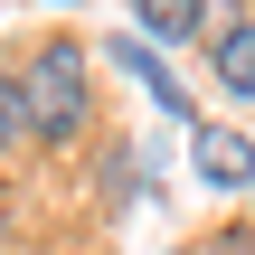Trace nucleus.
Wrapping results in <instances>:
<instances>
[{"instance_id":"nucleus-1","label":"nucleus","mask_w":255,"mask_h":255,"mask_svg":"<svg viewBox=\"0 0 255 255\" xmlns=\"http://www.w3.org/2000/svg\"><path fill=\"white\" fill-rule=\"evenodd\" d=\"M19 85H28V114H38V142L66 151L95 132V66H85V38H38L19 57Z\"/></svg>"},{"instance_id":"nucleus-2","label":"nucleus","mask_w":255,"mask_h":255,"mask_svg":"<svg viewBox=\"0 0 255 255\" xmlns=\"http://www.w3.org/2000/svg\"><path fill=\"white\" fill-rule=\"evenodd\" d=\"M189 161H199V180L227 189V199L255 189V142L237 132V123H199V132H189Z\"/></svg>"},{"instance_id":"nucleus-3","label":"nucleus","mask_w":255,"mask_h":255,"mask_svg":"<svg viewBox=\"0 0 255 255\" xmlns=\"http://www.w3.org/2000/svg\"><path fill=\"white\" fill-rule=\"evenodd\" d=\"M104 57H114V66H123V76H132V85H142V95L161 104V114H170V123H189V132H199L189 95H180V76L161 66V47H151V38H104Z\"/></svg>"},{"instance_id":"nucleus-4","label":"nucleus","mask_w":255,"mask_h":255,"mask_svg":"<svg viewBox=\"0 0 255 255\" xmlns=\"http://www.w3.org/2000/svg\"><path fill=\"white\" fill-rule=\"evenodd\" d=\"M208 66H218V85L237 104H255V19H218L208 28Z\"/></svg>"},{"instance_id":"nucleus-5","label":"nucleus","mask_w":255,"mask_h":255,"mask_svg":"<svg viewBox=\"0 0 255 255\" xmlns=\"http://www.w3.org/2000/svg\"><path fill=\"white\" fill-rule=\"evenodd\" d=\"M132 19L161 38V47H199L218 28V0H132Z\"/></svg>"},{"instance_id":"nucleus-6","label":"nucleus","mask_w":255,"mask_h":255,"mask_svg":"<svg viewBox=\"0 0 255 255\" xmlns=\"http://www.w3.org/2000/svg\"><path fill=\"white\" fill-rule=\"evenodd\" d=\"M38 142V114H28V85L19 66H0V151H28Z\"/></svg>"},{"instance_id":"nucleus-7","label":"nucleus","mask_w":255,"mask_h":255,"mask_svg":"<svg viewBox=\"0 0 255 255\" xmlns=\"http://www.w3.org/2000/svg\"><path fill=\"white\" fill-rule=\"evenodd\" d=\"M218 255H255V227H227V237H218Z\"/></svg>"},{"instance_id":"nucleus-8","label":"nucleus","mask_w":255,"mask_h":255,"mask_svg":"<svg viewBox=\"0 0 255 255\" xmlns=\"http://www.w3.org/2000/svg\"><path fill=\"white\" fill-rule=\"evenodd\" d=\"M0 227H9V180H0Z\"/></svg>"},{"instance_id":"nucleus-9","label":"nucleus","mask_w":255,"mask_h":255,"mask_svg":"<svg viewBox=\"0 0 255 255\" xmlns=\"http://www.w3.org/2000/svg\"><path fill=\"white\" fill-rule=\"evenodd\" d=\"M170 255H189V246H170Z\"/></svg>"}]
</instances>
